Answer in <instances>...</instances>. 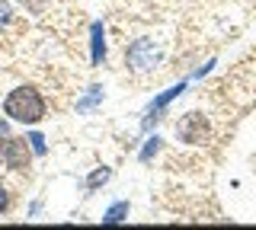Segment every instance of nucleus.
Here are the masks:
<instances>
[{"instance_id":"nucleus-1","label":"nucleus","mask_w":256,"mask_h":230,"mask_svg":"<svg viewBox=\"0 0 256 230\" xmlns=\"http://www.w3.org/2000/svg\"><path fill=\"white\" fill-rule=\"evenodd\" d=\"M4 112L13 118V122H22V125H36L45 118V102L32 86H16V90L6 96L4 102Z\"/></svg>"},{"instance_id":"nucleus-2","label":"nucleus","mask_w":256,"mask_h":230,"mask_svg":"<svg viewBox=\"0 0 256 230\" xmlns=\"http://www.w3.org/2000/svg\"><path fill=\"white\" fill-rule=\"evenodd\" d=\"M0 157H4L6 166H13V170L29 166V147H26V141L6 138V134H4V141H0Z\"/></svg>"},{"instance_id":"nucleus-3","label":"nucleus","mask_w":256,"mask_h":230,"mask_svg":"<svg viewBox=\"0 0 256 230\" xmlns=\"http://www.w3.org/2000/svg\"><path fill=\"white\" fill-rule=\"evenodd\" d=\"M128 64L138 67V70L154 67V64H157V48H154V42H150V38H138V42L128 48Z\"/></svg>"},{"instance_id":"nucleus-4","label":"nucleus","mask_w":256,"mask_h":230,"mask_svg":"<svg viewBox=\"0 0 256 230\" xmlns=\"http://www.w3.org/2000/svg\"><path fill=\"white\" fill-rule=\"evenodd\" d=\"M176 134H180L182 141H189V144H202L205 134H208V125H205V118L198 112H189L180 125H176Z\"/></svg>"},{"instance_id":"nucleus-5","label":"nucleus","mask_w":256,"mask_h":230,"mask_svg":"<svg viewBox=\"0 0 256 230\" xmlns=\"http://www.w3.org/2000/svg\"><path fill=\"white\" fill-rule=\"evenodd\" d=\"M106 58V42H102V22H93V64H102Z\"/></svg>"},{"instance_id":"nucleus-6","label":"nucleus","mask_w":256,"mask_h":230,"mask_svg":"<svg viewBox=\"0 0 256 230\" xmlns=\"http://www.w3.org/2000/svg\"><path fill=\"white\" fill-rule=\"evenodd\" d=\"M125 218H128V202H118V205H112V208L106 211L102 224H118V221H125Z\"/></svg>"},{"instance_id":"nucleus-7","label":"nucleus","mask_w":256,"mask_h":230,"mask_svg":"<svg viewBox=\"0 0 256 230\" xmlns=\"http://www.w3.org/2000/svg\"><path fill=\"white\" fill-rule=\"evenodd\" d=\"M180 93H182V83H180V86H170V90H166V93H164L160 99H154V112H157V109H164L166 102H170L173 96H180Z\"/></svg>"},{"instance_id":"nucleus-8","label":"nucleus","mask_w":256,"mask_h":230,"mask_svg":"<svg viewBox=\"0 0 256 230\" xmlns=\"http://www.w3.org/2000/svg\"><path fill=\"white\" fill-rule=\"evenodd\" d=\"M102 182H109V170H96V173H90L86 186H90V189H96V186H102Z\"/></svg>"},{"instance_id":"nucleus-9","label":"nucleus","mask_w":256,"mask_h":230,"mask_svg":"<svg viewBox=\"0 0 256 230\" xmlns=\"http://www.w3.org/2000/svg\"><path fill=\"white\" fill-rule=\"evenodd\" d=\"M157 150H160V138H150L148 144H144V150H141V160H150Z\"/></svg>"},{"instance_id":"nucleus-10","label":"nucleus","mask_w":256,"mask_h":230,"mask_svg":"<svg viewBox=\"0 0 256 230\" xmlns=\"http://www.w3.org/2000/svg\"><path fill=\"white\" fill-rule=\"evenodd\" d=\"M29 147H32V154L42 157L45 154V138H42V134H29Z\"/></svg>"},{"instance_id":"nucleus-11","label":"nucleus","mask_w":256,"mask_h":230,"mask_svg":"<svg viewBox=\"0 0 256 230\" xmlns=\"http://www.w3.org/2000/svg\"><path fill=\"white\" fill-rule=\"evenodd\" d=\"M100 93H102V90H100V86H93V93H90V96H86L84 102H80V112H84V109H90V106H93V102H96V99H100Z\"/></svg>"},{"instance_id":"nucleus-12","label":"nucleus","mask_w":256,"mask_h":230,"mask_svg":"<svg viewBox=\"0 0 256 230\" xmlns=\"http://www.w3.org/2000/svg\"><path fill=\"white\" fill-rule=\"evenodd\" d=\"M4 22H10V3L0 0V26H4Z\"/></svg>"},{"instance_id":"nucleus-13","label":"nucleus","mask_w":256,"mask_h":230,"mask_svg":"<svg viewBox=\"0 0 256 230\" xmlns=\"http://www.w3.org/2000/svg\"><path fill=\"white\" fill-rule=\"evenodd\" d=\"M6 202H10V195H6V189H4V186H0V211H4V208H6Z\"/></svg>"},{"instance_id":"nucleus-14","label":"nucleus","mask_w":256,"mask_h":230,"mask_svg":"<svg viewBox=\"0 0 256 230\" xmlns=\"http://www.w3.org/2000/svg\"><path fill=\"white\" fill-rule=\"evenodd\" d=\"M4 134H6V122H0V138H4Z\"/></svg>"}]
</instances>
